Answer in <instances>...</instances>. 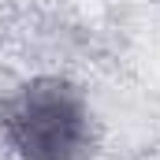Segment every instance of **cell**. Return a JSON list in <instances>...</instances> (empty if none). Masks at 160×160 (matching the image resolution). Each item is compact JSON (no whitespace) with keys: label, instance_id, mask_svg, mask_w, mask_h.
Instances as JSON below:
<instances>
[{"label":"cell","instance_id":"6da1fadb","mask_svg":"<svg viewBox=\"0 0 160 160\" xmlns=\"http://www.w3.org/2000/svg\"><path fill=\"white\" fill-rule=\"evenodd\" d=\"M0 134L19 160H89L97 119L89 97L63 75H34L0 97Z\"/></svg>","mask_w":160,"mask_h":160}]
</instances>
